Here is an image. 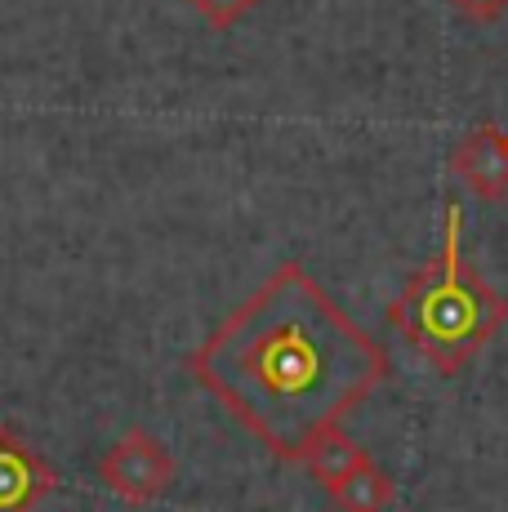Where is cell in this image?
Here are the masks:
<instances>
[{"instance_id": "cell-1", "label": "cell", "mask_w": 508, "mask_h": 512, "mask_svg": "<svg viewBox=\"0 0 508 512\" xmlns=\"http://www.w3.org/2000/svg\"><path fill=\"white\" fill-rule=\"evenodd\" d=\"M188 370L259 446L304 464L388 379V352L286 259L188 352Z\"/></svg>"}, {"instance_id": "cell-2", "label": "cell", "mask_w": 508, "mask_h": 512, "mask_svg": "<svg viewBox=\"0 0 508 512\" xmlns=\"http://www.w3.org/2000/svg\"><path fill=\"white\" fill-rule=\"evenodd\" d=\"M388 321L437 374L464 370L486 343L508 326V299L464 263V210L446 205L442 250L406 281L402 299L388 308Z\"/></svg>"}, {"instance_id": "cell-3", "label": "cell", "mask_w": 508, "mask_h": 512, "mask_svg": "<svg viewBox=\"0 0 508 512\" xmlns=\"http://www.w3.org/2000/svg\"><path fill=\"white\" fill-rule=\"evenodd\" d=\"M99 481L125 504H152L174 486V455L148 428H130L99 459Z\"/></svg>"}, {"instance_id": "cell-4", "label": "cell", "mask_w": 508, "mask_h": 512, "mask_svg": "<svg viewBox=\"0 0 508 512\" xmlns=\"http://www.w3.org/2000/svg\"><path fill=\"white\" fill-rule=\"evenodd\" d=\"M58 490L54 464L14 428L0 423V512H36Z\"/></svg>"}, {"instance_id": "cell-5", "label": "cell", "mask_w": 508, "mask_h": 512, "mask_svg": "<svg viewBox=\"0 0 508 512\" xmlns=\"http://www.w3.org/2000/svg\"><path fill=\"white\" fill-rule=\"evenodd\" d=\"M451 170L482 201H504L508 196V130H500V125L468 130L451 152Z\"/></svg>"}, {"instance_id": "cell-6", "label": "cell", "mask_w": 508, "mask_h": 512, "mask_svg": "<svg viewBox=\"0 0 508 512\" xmlns=\"http://www.w3.org/2000/svg\"><path fill=\"white\" fill-rule=\"evenodd\" d=\"M366 459H370V455L357 446L353 437H348L344 428H330L326 437H321L317 446H312L308 455H304V468H308V477L317 481V486L330 495V490H335L339 481H344L353 468L366 464Z\"/></svg>"}, {"instance_id": "cell-7", "label": "cell", "mask_w": 508, "mask_h": 512, "mask_svg": "<svg viewBox=\"0 0 508 512\" xmlns=\"http://www.w3.org/2000/svg\"><path fill=\"white\" fill-rule=\"evenodd\" d=\"M330 499H335L339 512H388V504L397 499V481L375 459H366V464L353 468L330 490Z\"/></svg>"}, {"instance_id": "cell-8", "label": "cell", "mask_w": 508, "mask_h": 512, "mask_svg": "<svg viewBox=\"0 0 508 512\" xmlns=\"http://www.w3.org/2000/svg\"><path fill=\"white\" fill-rule=\"evenodd\" d=\"M188 5L197 9V14H201L210 27H219V32H228V27H237L241 18H246L250 9L259 5V0H188Z\"/></svg>"}, {"instance_id": "cell-9", "label": "cell", "mask_w": 508, "mask_h": 512, "mask_svg": "<svg viewBox=\"0 0 508 512\" xmlns=\"http://www.w3.org/2000/svg\"><path fill=\"white\" fill-rule=\"evenodd\" d=\"M451 5L459 9V18H468L477 27H491L508 14V0H451Z\"/></svg>"}]
</instances>
